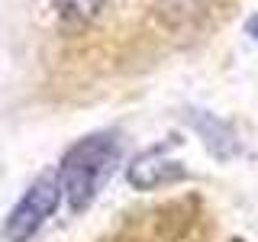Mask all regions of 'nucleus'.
<instances>
[{
	"label": "nucleus",
	"mask_w": 258,
	"mask_h": 242,
	"mask_svg": "<svg viewBox=\"0 0 258 242\" xmlns=\"http://www.w3.org/2000/svg\"><path fill=\"white\" fill-rule=\"evenodd\" d=\"M119 165V139L113 133H94L64 152L58 165L61 197L68 200L71 213H84L113 177Z\"/></svg>",
	"instance_id": "f257e3e1"
},
{
	"label": "nucleus",
	"mask_w": 258,
	"mask_h": 242,
	"mask_svg": "<svg viewBox=\"0 0 258 242\" xmlns=\"http://www.w3.org/2000/svg\"><path fill=\"white\" fill-rule=\"evenodd\" d=\"M58 197H61L58 171H42L29 184V191L20 197V204L10 210L4 229H0V239L4 242H29L45 226L48 216L55 213Z\"/></svg>",
	"instance_id": "f03ea898"
},
{
	"label": "nucleus",
	"mask_w": 258,
	"mask_h": 242,
	"mask_svg": "<svg viewBox=\"0 0 258 242\" xmlns=\"http://www.w3.org/2000/svg\"><path fill=\"white\" fill-rule=\"evenodd\" d=\"M181 177H184V168H181V161L168 158V142L142 152V155L129 165V184H133L136 191H155L161 184L181 181Z\"/></svg>",
	"instance_id": "7ed1b4c3"
},
{
	"label": "nucleus",
	"mask_w": 258,
	"mask_h": 242,
	"mask_svg": "<svg viewBox=\"0 0 258 242\" xmlns=\"http://www.w3.org/2000/svg\"><path fill=\"white\" fill-rule=\"evenodd\" d=\"M107 0H55V10L64 23L71 26H81V23H91L97 13L103 10Z\"/></svg>",
	"instance_id": "20e7f679"
},
{
	"label": "nucleus",
	"mask_w": 258,
	"mask_h": 242,
	"mask_svg": "<svg viewBox=\"0 0 258 242\" xmlns=\"http://www.w3.org/2000/svg\"><path fill=\"white\" fill-rule=\"evenodd\" d=\"M248 36L258 42V16H252V20H248Z\"/></svg>",
	"instance_id": "39448f33"
}]
</instances>
